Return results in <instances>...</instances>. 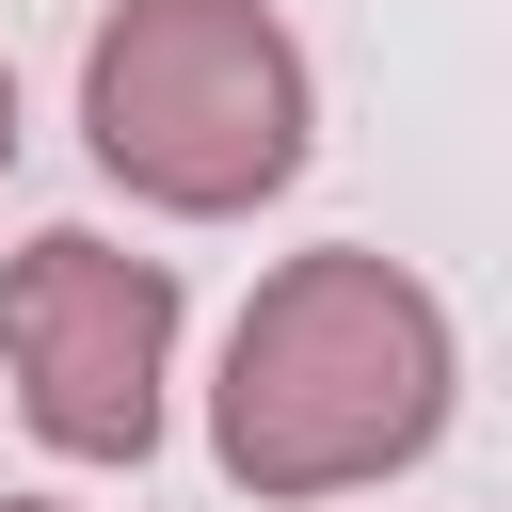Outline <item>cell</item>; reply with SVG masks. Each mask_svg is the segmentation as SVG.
I'll return each mask as SVG.
<instances>
[{
  "label": "cell",
  "mask_w": 512,
  "mask_h": 512,
  "mask_svg": "<svg viewBox=\"0 0 512 512\" xmlns=\"http://www.w3.org/2000/svg\"><path fill=\"white\" fill-rule=\"evenodd\" d=\"M432 432H448V304L400 256L320 240L240 304L224 384H208V448L240 496H352L416 464Z\"/></svg>",
  "instance_id": "6da1fadb"
},
{
  "label": "cell",
  "mask_w": 512,
  "mask_h": 512,
  "mask_svg": "<svg viewBox=\"0 0 512 512\" xmlns=\"http://www.w3.org/2000/svg\"><path fill=\"white\" fill-rule=\"evenodd\" d=\"M80 128L144 208L224 224L304 176L320 96H304V48L272 0H112L80 48Z\"/></svg>",
  "instance_id": "7a4b0ae2"
},
{
  "label": "cell",
  "mask_w": 512,
  "mask_h": 512,
  "mask_svg": "<svg viewBox=\"0 0 512 512\" xmlns=\"http://www.w3.org/2000/svg\"><path fill=\"white\" fill-rule=\"evenodd\" d=\"M0 368H16V416L64 464H144L160 448V368H176V272L96 240V224L16 240L0 256Z\"/></svg>",
  "instance_id": "3957f363"
},
{
  "label": "cell",
  "mask_w": 512,
  "mask_h": 512,
  "mask_svg": "<svg viewBox=\"0 0 512 512\" xmlns=\"http://www.w3.org/2000/svg\"><path fill=\"white\" fill-rule=\"evenodd\" d=\"M0 176H16V80H0Z\"/></svg>",
  "instance_id": "277c9868"
},
{
  "label": "cell",
  "mask_w": 512,
  "mask_h": 512,
  "mask_svg": "<svg viewBox=\"0 0 512 512\" xmlns=\"http://www.w3.org/2000/svg\"><path fill=\"white\" fill-rule=\"evenodd\" d=\"M0 512H48V496H0Z\"/></svg>",
  "instance_id": "5b68a950"
}]
</instances>
